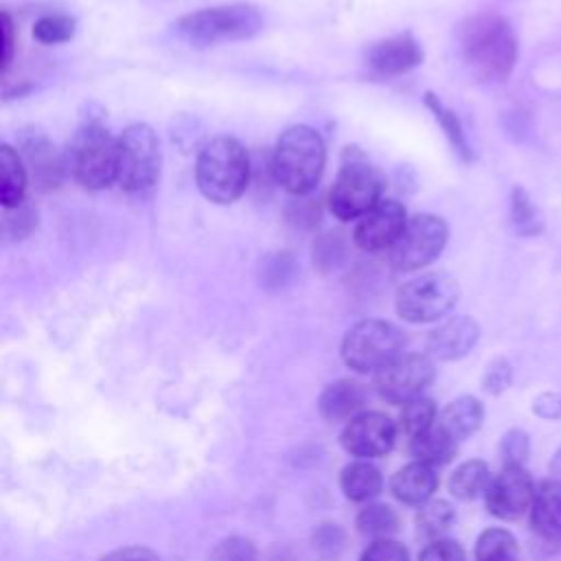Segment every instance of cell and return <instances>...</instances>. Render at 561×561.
Here are the masks:
<instances>
[{
    "label": "cell",
    "mask_w": 561,
    "mask_h": 561,
    "mask_svg": "<svg viewBox=\"0 0 561 561\" xmlns=\"http://www.w3.org/2000/svg\"><path fill=\"white\" fill-rule=\"evenodd\" d=\"M456 42L462 64L480 81H504L517 64V35L500 13L467 15L456 26Z\"/></svg>",
    "instance_id": "cell-1"
},
{
    "label": "cell",
    "mask_w": 561,
    "mask_h": 561,
    "mask_svg": "<svg viewBox=\"0 0 561 561\" xmlns=\"http://www.w3.org/2000/svg\"><path fill=\"white\" fill-rule=\"evenodd\" d=\"M324 164L327 147L313 127L291 125L278 136L272 153V175L287 193L309 195L320 184Z\"/></svg>",
    "instance_id": "cell-2"
},
{
    "label": "cell",
    "mask_w": 561,
    "mask_h": 561,
    "mask_svg": "<svg viewBox=\"0 0 561 561\" xmlns=\"http://www.w3.org/2000/svg\"><path fill=\"white\" fill-rule=\"evenodd\" d=\"M195 182L199 193L215 204L237 202L250 184V156L232 136H215L197 153Z\"/></svg>",
    "instance_id": "cell-3"
},
{
    "label": "cell",
    "mask_w": 561,
    "mask_h": 561,
    "mask_svg": "<svg viewBox=\"0 0 561 561\" xmlns=\"http://www.w3.org/2000/svg\"><path fill=\"white\" fill-rule=\"evenodd\" d=\"M66 171L88 191H103L116 182L118 138L96 116H85L72 134L66 151Z\"/></svg>",
    "instance_id": "cell-4"
},
{
    "label": "cell",
    "mask_w": 561,
    "mask_h": 561,
    "mask_svg": "<svg viewBox=\"0 0 561 561\" xmlns=\"http://www.w3.org/2000/svg\"><path fill=\"white\" fill-rule=\"evenodd\" d=\"M383 178L357 147H346L333 186L329 210L340 221H353L381 202Z\"/></svg>",
    "instance_id": "cell-5"
},
{
    "label": "cell",
    "mask_w": 561,
    "mask_h": 561,
    "mask_svg": "<svg viewBox=\"0 0 561 561\" xmlns=\"http://www.w3.org/2000/svg\"><path fill=\"white\" fill-rule=\"evenodd\" d=\"M263 28V15L252 4H219L182 15L175 31L193 46H215L224 42L250 39Z\"/></svg>",
    "instance_id": "cell-6"
},
{
    "label": "cell",
    "mask_w": 561,
    "mask_h": 561,
    "mask_svg": "<svg viewBox=\"0 0 561 561\" xmlns=\"http://www.w3.org/2000/svg\"><path fill=\"white\" fill-rule=\"evenodd\" d=\"M405 333L381 318H366L353 324L342 337V359L357 373H377L403 353Z\"/></svg>",
    "instance_id": "cell-7"
},
{
    "label": "cell",
    "mask_w": 561,
    "mask_h": 561,
    "mask_svg": "<svg viewBox=\"0 0 561 561\" xmlns=\"http://www.w3.org/2000/svg\"><path fill=\"white\" fill-rule=\"evenodd\" d=\"M458 298L460 285L454 276L447 272H425L399 287L394 296V309L405 322L423 324L447 316Z\"/></svg>",
    "instance_id": "cell-8"
},
{
    "label": "cell",
    "mask_w": 561,
    "mask_h": 561,
    "mask_svg": "<svg viewBox=\"0 0 561 561\" xmlns=\"http://www.w3.org/2000/svg\"><path fill=\"white\" fill-rule=\"evenodd\" d=\"M162 151L151 125L131 123L118 136L116 182L127 193H142L160 178Z\"/></svg>",
    "instance_id": "cell-9"
},
{
    "label": "cell",
    "mask_w": 561,
    "mask_h": 561,
    "mask_svg": "<svg viewBox=\"0 0 561 561\" xmlns=\"http://www.w3.org/2000/svg\"><path fill=\"white\" fill-rule=\"evenodd\" d=\"M449 239L447 221L432 213H416L408 219L403 232L388 250V263L394 272H416L427 267L445 250Z\"/></svg>",
    "instance_id": "cell-10"
},
{
    "label": "cell",
    "mask_w": 561,
    "mask_h": 561,
    "mask_svg": "<svg viewBox=\"0 0 561 561\" xmlns=\"http://www.w3.org/2000/svg\"><path fill=\"white\" fill-rule=\"evenodd\" d=\"M434 362L421 353H401L375 373V388L390 403H408L434 379Z\"/></svg>",
    "instance_id": "cell-11"
},
{
    "label": "cell",
    "mask_w": 561,
    "mask_h": 561,
    "mask_svg": "<svg viewBox=\"0 0 561 561\" xmlns=\"http://www.w3.org/2000/svg\"><path fill=\"white\" fill-rule=\"evenodd\" d=\"M18 153L22 156L28 180L37 191L48 193L61 184L66 173V158L42 129H22L18 136Z\"/></svg>",
    "instance_id": "cell-12"
},
{
    "label": "cell",
    "mask_w": 561,
    "mask_h": 561,
    "mask_svg": "<svg viewBox=\"0 0 561 561\" xmlns=\"http://www.w3.org/2000/svg\"><path fill=\"white\" fill-rule=\"evenodd\" d=\"M408 213L397 199H381L353 228V243L362 252L390 250L408 224Z\"/></svg>",
    "instance_id": "cell-13"
},
{
    "label": "cell",
    "mask_w": 561,
    "mask_h": 561,
    "mask_svg": "<svg viewBox=\"0 0 561 561\" xmlns=\"http://www.w3.org/2000/svg\"><path fill=\"white\" fill-rule=\"evenodd\" d=\"M535 491L537 486L524 467H504L497 476L491 478V484L484 493L486 508L491 515L513 522L530 511Z\"/></svg>",
    "instance_id": "cell-14"
},
{
    "label": "cell",
    "mask_w": 561,
    "mask_h": 561,
    "mask_svg": "<svg viewBox=\"0 0 561 561\" xmlns=\"http://www.w3.org/2000/svg\"><path fill=\"white\" fill-rule=\"evenodd\" d=\"M397 436L394 423L381 412H362L353 416L344 432L342 445L357 460H370L388 454Z\"/></svg>",
    "instance_id": "cell-15"
},
{
    "label": "cell",
    "mask_w": 561,
    "mask_h": 561,
    "mask_svg": "<svg viewBox=\"0 0 561 561\" xmlns=\"http://www.w3.org/2000/svg\"><path fill=\"white\" fill-rule=\"evenodd\" d=\"M366 61L381 77H399L423 61V46L412 33H397L375 42L366 53Z\"/></svg>",
    "instance_id": "cell-16"
},
{
    "label": "cell",
    "mask_w": 561,
    "mask_h": 561,
    "mask_svg": "<svg viewBox=\"0 0 561 561\" xmlns=\"http://www.w3.org/2000/svg\"><path fill=\"white\" fill-rule=\"evenodd\" d=\"M480 327L469 316H456L436 327L425 342V348L432 357L443 362H454L465 357L478 342Z\"/></svg>",
    "instance_id": "cell-17"
},
{
    "label": "cell",
    "mask_w": 561,
    "mask_h": 561,
    "mask_svg": "<svg viewBox=\"0 0 561 561\" xmlns=\"http://www.w3.org/2000/svg\"><path fill=\"white\" fill-rule=\"evenodd\" d=\"M530 528L550 543H561V480L548 478L537 484L530 506Z\"/></svg>",
    "instance_id": "cell-18"
},
{
    "label": "cell",
    "mask_w": 561,
    "mask_h": 561,
    "mask_svg": "<svg viewBox=\"0 0 561 561\" xmlns=\"http://www.w3.org/2000/svg\"><path fill=\"white\" fill-rule=\"evenodd\" d=\"M364 401L366 392L357 381L337 379L320 392L318 408L327 421H351L353 416H357Z\"/></svg>",
    "instance_id": "cell-19"
},
{
    "label": "cell",
    "mask_w": 561,
    "mask_h": 561,
    "mask_svg": "<svg viewBox=\"0 0 561 561\" xmlns=\"http://www.w3.org/2000/svg\"><path fill=\"white\" fill-rule=\"evenodd\" d=\"M438 486V476L434 467L412 460L399 469L392 478V493L405 504H425Z\"/></svg>",
    "instance_id": "cell-20"
},
{
    "label": "cell",
    "mask_w": 561,
    "mask_h": 561,
    "mask_svg": "<svg viewBox=\"0 0 561 561\" xmlns=\"http://www.w3.org/2000/svg\"><path fill=\"white\" fill-rule=\"evenodd\" d=\"M484 421V408L476 397H458L451 403L445 405V410L438 416V425L454 438V440H465L469 438L473 432H478V427Z\"/></svg>",
    "instance_id": "cell-21"
},
{
    "label": "cell",
    "mask_w": 561,
    "mask_h": 561,
    "mask_svg": "<svg viewBox=\"0 0 561 561\" xmlns=\"http://www.w3.org/2000/svg\"><path fill=\"white\" fill-rule=\"evenodd\" d=\"M0 202L2 208L18 206L26 199V186H28V171L22 162V156L15 147L2 145L0 147Z\"/></svg>",
    "instance_id": "cell-22"
},
{
    "label": "cell",
    "mask_w": 561,
    "mask_h": 561,
    "mask_svg": "<svg viewBox=\"0 0 561 561\" xmlns=\"http://www.w3.org/2000/svg\"><path fill=\"white\" fill-rule=\"evenodd\" d=\"M423 101H425V107L432 112L434 121L438 123V127L443 129L447 142H449L451 149H454V153H456L465 164L473 162V149H471V145H469V140H467V134H465V127H462L458 114H456L449 105H445L438 94H434V92H430V90L425 92Z\"/></svg>",
    "instance_id": "cell-23"
},
{
    "label": "cell",
    "mask_w": 561,
    "mask_h": 561,
    "mask_svg": "<svg viewBox=\"0 0 561 561\" xmlns=\"http://www.w3.org/2000/svg\"><path fill=\"white\" fill-rule=\"evenodd\" d=\"M381 473L368 460H355L342 469L340 486L344 495L353 502H366L381 491Z\"/></svg>",
    "instance_id": "cell-24"
},
{
    "label": "cell",
    "mask_w": 561,
    "mask_h": 561,
    "mask_svg": "<svg viewBox=\"0 0 561 561\" xmlns=\"http://www.w3.org/2000/svg\"><path fill=\"white\" fill-rule=\"evenodd\" d=\"M410 449L419 462L438 467V465L449 462L456 456L458 440H454L438 423H434L427 432H423L421 436L410 440Z\"/></svg>",
    "instance_id": "cell-25"
},
{
    "label": "cell",
    "mask_w": 561,
    "mask_h": 561,
    "mask_svg": "<svg viewBox=\"0 0 561 561\" xmlns=\"http://www.w3.org/2000/svg\"><path fill=\"white\" fill-rule=\"evenodd\" d=\"M508 215L513 230L519 237H537L543 230V215L528 195L524 186H513L511 191V202H508Z\"/></svg>",
    "instance_id": "cell-26"
},
{
    "label": "cell",
    "mask_w": 561,
    "mask_h": 561,
    "mask_svg": "<svg viewBox=\"0 0 561 561\" xmlns=\"http://www.w3.org/2000/svg\"><path fill=\"white\" fill-rule=\"evenodd\" d=\"M491 484V473L486 462L482 460H467L462 462L449 478V491L458 500H476L484 495Z\"/></svg>",
    "instance_id": "cell-27"
},
{
    "label": "cell",
    "mask_w": 561,
    "mask_h": 561,
    "mask_svg": "<svg viewBox=\"0 0 561 561\" xmlns=\"http://www.w3.org/2000/svg\"><path fill=\"white\" fill-rule=\"evenodd\" d=\"M515 537L504 528H489L476 541V561H517Z\"/></svg>",
    "instance_id": "cell-28"
},
{
    "label": "cell",
    "mask_w": 561,
    "mask_h": 561,
    "mask_svg": "<svg viewBox=\"0 0 561 561\" xmlns=\"http://www.w3.org/2000/svg\"><path fill=\"white\" fill-rule=\"evenodd\" d=\"M436 423V405L430 397H414L408 403H403L401 416H399V430L412 440L427 432Z\"/></svg>",
    "instance_id": "cell-29"
},
{
    "label": "cell",
    "mask_w": 561,
    "mask_h": 561,
    "mask_svg": "<svg viewBox=\"0 0 561 561\" xmlns=\"http://www.w3.org/2000/svg\"><path fill=\"white\" fill-rule=\"evenodd\" d=\"M454 519H456V513L449 502L432 500L421 504V511L416 515V526H419V533H423L434 541V539H440L451 528Z\"/></svg>",
    "instance_id": "cell-30"
},
{
    "label": "cell",
    "mask_w": 561,
    "mask_h": 561,
    "mask_svg": "<svg viewBox=\"0 0 561 561\" xmlns=\"http://www.w3.org/2000/svg\"><path fill=\"white\" fill-rule=\"evenodd\" d=\"M397 513L388 504H368L357 515L359 533L375 539H388L397 530Z\"/></svg>",
    "instance_id": "cell-31"
},
{
    "label": "cell",
    "mask_w": 561,
    "mask_h": 561,
    "mask_svg": "<svg viewBox=\"0 0 561 561\" xmlns=\"http://www.w3.org/2000/svg\"><path fill=\"white\" fill-rule=\"evenodd\" d=\"M75 28H77L75 18H70L66 13H48V15H42L39 20H35L33 37L44 46L64 44L75 37Z\"/></svg>",
    "instance_id": "cell-32"
},
{
    "label": "cell",
    "mask_w": 561,
    "mask_h": 561,
    "mask_svg": "<svg viewBox=\"0 0 561 561\" xmlns=\"http://www.w3.org/2000/svg\"><path fill=\"white\" fill-rule=\"evenodd\" d=\"M2 210V228L9 239H24L37 228V206L31 199H24L22 204Z\"/></svg>",
    "instance_id": "cell-33"
},
{
    "label": "cell",
    "mask_w": 561,
    "mask_h": 561,
    "mask_svg": "<svg viewBox=\"0 0 561 561\" xmlns=\"http://www.w3.org/2000/svg\"><path fill=\"white\" fill-rule=\"evenodd\" d=\"M346 259V245L340 232H324L313 241V265L320 272L337 270Z\"/></svg>",
    "instance_id": "cell-34"
},
{
    "label": "cell",
    "mask_w": 561,
    "mask_h": 561,
    "mask_svg": "<svg viewBox=\"0 0 561 561\" xmlns=\"http://www.w3.org/2000/svg\"><path fill=\"white\" fill-rule=\"evenodd\" d=\"M294 272H296V265H294V259L289 256V252H276L265 259V263L261 267V283L270 289H278V287L287 285V280L294 276Z\"/></svg>",
    "instance_id": "cell-35"
},
{
    "label": "cell",
    "mask_w": 561,
    "mask_h": 561,
    "mask_svg": "<svg viewBox=\"0 0 561 561\" xmlns=\"http://www.w3.org/2000/svg\"><path fill=\"white\" fill-rule=\"evenodd\" d=\"M528 436L522 430H511L508 434H504L502 445H500V454L504 460V467H524L526 458H528Z\"/></svg>",
    "instance_id": "cell-36"
},
{
    "label": "cell",
    "mask_w": 561,
    "mask_h": 561,
    "mask_svg": "<svg viewBox=\"0 0 561 561\" xmlns=\"http://www.w3.org/2000/svg\"><path fill=\"white\" fill-rule=\"evenodd\" d=\"M213 561H256V550L243 537H228L213 550Z\"/></svg>",
    "instance_id": "cell-37"
},
{
    "label": "cell",
    "mask_w": 561,
    "mask_h": 561,
    "mask_svg": "<svg viewBox=\"0 0 561 561\" xmlns=\"http://www.w3.org/2000/svg\"><path fill=\"white\" fill-rule=\"evenodd\" d=\"M359 561H408V550L394 539H375Z\"/></svg>",
    "instance_id": "cell-38"
},
{
    "label": "cell",
    "mask_w": 561,
    "mask_h": 561,
    "mask_svg": "<svg viewBox=\"0 0 561 561\" xmlns=\"http://www.w3.org/2000/svg\"><path fill=\"white\" fill-rule=\"evenodd\" d=\"M419 561H465V550L458 541L440 537L423 548Z\"/></svg>",
    "instance_id": "cell-39"
},
{
    "label": "cell",
    "mask_w": 561,
    "mask_h": 561,
    "mask_svg": "<svg viewBox=\"0 0 561 561\" xmlns=\"http://www.w3.org/2000/svg\"><path fill=\"white\" fill-rule=\"evenodd\" d=\"M511 383V366L504 359H495L489 364L484 373V390L497 394Z\"/></svg>",
    "instance_id": "cell-40"
},
{
    "label": "cell",
    "mask_w": 561,
    "mask_h": 561,
    "mask_svg": "<svg viewBox=\"0 0 561 561\" xmlns=\"http://www.w3.org/2000/svg\"><path fill=\"white\" fill-rule=\"evenodd\" d=\"M101 561H160L158 554L145 546H127L105 554Z\"/></svg>",
    "instance_id": "cell-41"
},
{
    "label": "cell",
    "mask_w": 561,
    "mask_h": 561,
    "mask_svg": "<svg viewBox=\"0 0 561 561\" xmlns=\"http://www.w3.org/2000/svg\"><path fill=\"white\" fill-rule=\"evenodd\" d=\"M0 31H2V72L9 70L11 59H13V48H15V37H13V22L9 13H2L0 18Z\"/></svg>",
    "instance_id": "cell-42"
},
{
    "label": "cell",
    "mask_w": 561,
    "mask_h": 561,
    "mask_svg": "<svg viewBox=\"0 0 561 561\" xmlns=\"http://www.w3.org/2000/svg\"><path fill=\"white\" fill-rule=\"evenodd\" d=\"M535 410L546 416V419H557L561 416V397L559 394H541L535 403Z\"/></svg>",
    "instance_id": "cell-43"
},
{
    "label": "cell",
    "mask_w": 561,
    "mask_h": 561,
    "mask_svg": "<svg viewBox=\"0 0 561 561\" xmlns=\"http://www.w3.org/2000/svg\"><path fill=\"white\" fill-rule=\"evenodd\" d=\"M517 561H519V559H517Z\"/></svg>",
    "instance_id": "cell-44"
}]
</instances>
